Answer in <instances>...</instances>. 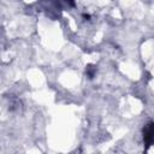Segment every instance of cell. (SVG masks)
I'll list each match as a JSON object with an SVG mask.
<instances>
[{
  "mask_svg": "<svg viewBox=\"0 0 154 154\" xmlns=\"http://www.w3.org/2000/svg\"><path fill=\"white\" fill-rule=\"evenodd\" d=\"M143 141L147 147L154 142V122H149L143 128Z\"/></svg>",
  "mask_w": 154,
  "mask_h": 154,
  "instance_id": "obj_1",
  "label": "cell"
},
{
  "mask_svg": "<svg viewBox=\"0 0 154 154\" xmlns=\"http://www.w3.org/2000/svg\"><path fill=\"white\" fill-rule=\"evenodd\" d=\"M94 71H95V69H94L93 66H89V67H87V70H85V72L88 73V76H89V78H93V76H94Z\"/></svg>",
  "mask_w": 154,
  "mask_h": 154,
  "instance_id": "obj_2",
  "label": "cell"
}]
</instances>
